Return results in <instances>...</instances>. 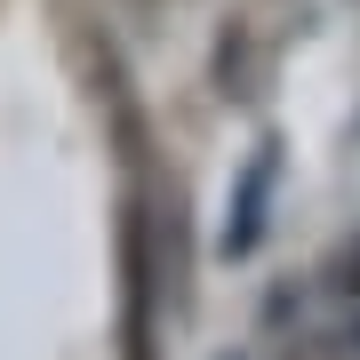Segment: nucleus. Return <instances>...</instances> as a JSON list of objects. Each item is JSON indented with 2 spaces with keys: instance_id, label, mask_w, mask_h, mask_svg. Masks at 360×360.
I'll list each match as a JSON object with an SVG mask.
<instances>
[]
</instances>
